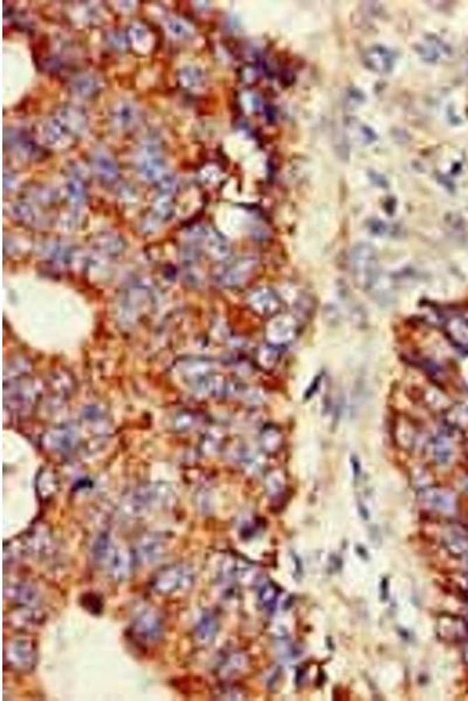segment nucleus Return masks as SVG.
<instances>
[{
  "mask_svg": "<svg viewBox=\"0 0 468 701\" xmlns=\"http://www.w3.org/2000/svg\"><path fill=\"white\" fill-rule=\"evenodd\" d=\"M279 588L273 583H267L266 586H264L262 592L259 594V599H260V602L266 610L272 611L274 609L278 599H279Z\"/></svg>",
  "mask_w": 468,
  "mask_h": 701,
  "instance_id": "nucleus-4",
  "label": "nucleus"
},
{
  "mask_svg": "<svg viewBox=\"0 0 468 701\" xmlns=\"http://www.w3.org/2000/svg\"><path fill=\"white\" fill-rule=\"evenodd\" d=\"M395 56L393 52L382 46H374L369 48L364 54V63L372 72L386 74L390 72L395 66Z\"/></svg>",
  "mask_w": 468,
  "mask_h": 701,
  "instance_id": "nucleus-2",
  "label": "nucleus"
},
{
  "mask_svg": "<svg viewBox=\"0 0 468 701\" xmlns=\"http://www.w3.org/2000/svg\"><path fill=\"white\" fill-rule=\"evenodd\" d=\"M298 333V323L293 316H280L273 322L272 338L276 344L291 343Z\"/></svg>",
  "mask_w": 468,
  "mask_h": 701,
  "instance_id": "nucleus-3",
  "label": "nucleus"
},
{
  "mask_svg": "<svg viewBox=\"0 0 468 701\" xmlns=\"http://www.w3.org/2000/svg\"><path fill=\"white\" fill-rule=\"evenodd\" d=\"M352 276L361 289L371 291L381 282V265L377 252L368 243H359L350 255Z\"/></svg>",
  "mask_w": 468,
  "mask_h": 701,
  "instance_id": "nucleus-1",
  "label": "nucleus"
}]
</instances>
